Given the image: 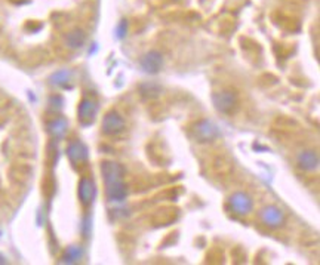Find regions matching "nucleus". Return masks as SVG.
Here are the masks:
<instances>
[{"instance_id": "nucleus-1", "label": "nucleus", "mask_w": 320, "mask_h": 265, "mask_svg": "<svg viewBox=\"0 0 320 265\" xmlns=\"http://www.w3.org/2000/svg\"><path fill=\"white\" fill-rule=\"evenodd\" d=\"M101 174L108 200L116 203L123 202L128 196V190L123 182V168L116 162H104L101 164Z\"/></svg>"}, {"instance_id": "nucleus-16", "label": "nucleus", "mask_w": 320, "mask_h": 265, "mask_svg": "<svg viewBox=\"0 0 320 265\" xmlns=\"http://www.w3.org/2000/svg\"><path fill=\"white\" fill-rule=\"evenodd\" d=\"M141 94L144 96H148V98H156L159 94H160V88L156 84V83H144L141 84Z\"/></svg>"}, {"instance_id": "nucleus-14", "label": "nucleus", "mask_w": 320, "mask_h": 265, "mask_svg": "<svg viewBox=\"0 0 320 265\" xmlns=\"http://www.w3.org/2000/svg\"><path fill=\"white\" fill-rule=\"evenodd\" d=\"M83 256V250L80 246H70L67 248V250L64 252V256L61 260L63 264H76L82 260Z\"/></svg>"}, {"instance_id": "nucleus-2", "label": "nucleus", "mask_w": 320, "mask_h": 265, "mask_svg": "<svg viewBox=\"0 0 320 265\" xmlns=\"http://www.w3.org/2000/svg\"><path fill=\"white\" fill-rule=\"evenodd\" d=\"M219 135V129L211 120H200L194 126V138L199 142H208L212 141Z\"/></svg>"}, {"instance_id": "nucleus-13", "label": "nucleus", "mask_w": 320, "mask_h": 265, "mask_svg": "<svg viewBox=\"0 0 320 265\" xmlns=\"http://www.w3.org/2000/svg\"><path fill=\"white\" fill-rule=\"evenodd\" d=\"M85 42H86V34L83 30H79V28L73 30L66 38V43L70 49H80L85 44Z\"/></svg>"}, {"instance_id": "nucleus-11", "label": "nucleus", "mask_w": 320, "mask_h": 265, "mask_svg": "<svg viewBox=\"0 0 320 265\" xmlns=\"http://www.w3.org/2000/svg\"><path fill=\"white\" fill-rule=\"evenodd\" d=\"M298 163L304 170H316L319 168V157L314 152H302L298 156Z\"/></svg>"}, {"instance_id": "nucleus-19", "label": "nucleus", "mask_w": 320, "mask_h": 265, "mask_svg": "<svg viewBox=\"0 0 320 265\" xmlns=\"http://www.w3.org/2000/svg\"><path fill=\"white\" fill-rule=\"evenodd\" d=\"M2 264H6V260H5V256H3V255L0 254V265H2Z\"/></svg>"}, {"instance_id": "nucleus-8", "label": "nucleus", "mask_w": 320, "mask_h": 265, "mask_svg": "<svg viewBox=\"0 0 320 265\" xmlns=\"http://www.w3.org/2000/svg\"><path fill=\"white\" fill-rule=\"evenodd\" d=\"M230 206L234 210V214L237 215H248L252 210V198L249 197L246 192H234L230 197Z\"/></svg>"}, {"instance_id": "nucleus-15", "label": "nucleus", "mask_w": 320, "mask_h": 265, "mask_svg": "<svg viewBox=\"0 0 320 265\" xmlns=\"http://www.w3.org/2000/svg\"><path fill=\"white\" fill-rule=\"evenodd\" d=\"M71 73L69 70H60L51 76V83L55 86H66L70 82Z\"/></svg>"}, {"instance_id": "nucleus-17", "label": "nucleus", "mask_w": 320, "mask_h": 265, "mask_svg": "<svg viewBox=\"0 0 320 265\" xmlns=\"http://www.w3.org/2000/svg\"><path fill=\"white\" fill-rule=\"evenodd\" d=\"M126 28H128V24H126V21H122V22L117 26V30H116L117 38H123L125 36H126Z\"/></svg>"}, {"instance_id": "nucleus-18", "label": "nucleus", "mask_w": 320, "mask_h": 265, "mask_svg": "<svg viewBox=\"0 0 320 265\" xmlns=\"http://www.w3.org/2000/svg\"><path fill=\"white\" fill-rule=\"evenodd\" d=\"M51 104H54L55 110H60L63 107V98L61 96H52L51 98Z\"/></svg>"}, {"instance_id": "nucleus-7", "label": "nucleus", "mask_w": 320, "mask_h": 265, "mask_svg": "<svg viewBox=\"0 0 320 265\" xmlns=\"http://www.w3.org/2000/svg\"><path fill=\"white\" fill-rule=\"evenodd\" d=\"M79 120L83 126H89L94 123L97 113H98V106L92 100H83L79 106Z\"/></svg>"}, {"instance_id": "nucleus-4", "label": "nucleus", "mask_w": 320, "mask_h": 265, "mask_svg": "<svg viewBox=\"0 0 320 265\" xmlns=\"http://www.w3.org/2000/svg\"><path fill=\"white\" fill-rule=\"evenodd\" d=\"M125 129V120L117 112H108L103 118V132L106 135H117Z\"/></svg>"}, {"instance_id": "nucleus-12", "label": "nucleus", "mask_w": 320, "mask_h": 265, "mask_svg": "<svg viewBox=\"0 0 320 265\" xmlns=\"http://www.w3.org/2000/svg\"><path fill=\"white\" fill-rule=\"evenodd\" d=\"M67 128H69V123L64 117H58L55 120H52L49 124H48V129H49V134L54 136V138H64V135L67 134Z\"/></svg>"}, {"instance_id": "nucleus-10", "label": "nucleus", "mask_w": 320, "mask_h": 265, "mask_svg": "<svg viewBox=\"0 0 320 265\" xmlns=\"http://www.w3.org/2000/svg\"><path fill=\"white\" fill-rule=\"evenodd\" d=\"M67 156L73 164H80L88 160L89 152H88V147L82 141H73L67 147Z\"/></svg>"}, {"instance_id": "nucleus-6", "label": "nucleus", "mask_w": 320, "mask_h": 265, "mask_svg": "<svg viewBox=\"0 0 320 265\" xmlns=\"http://www.w3.org/2000/svg\"><path fill=\"white\" fill-rule=\"evenodd\" d=\"M261 220L267 227L277 228L283 226L284 214L276 206H267L261 210Z\"/></svg>"}, {"instance_id": "nucleus-9", "label": "nucleus", "mask_w": 320, "mask_h": 265, "mask_svg": "<svg viewBox=\"0 0 320 265\" xmlns=\"http://www.w3.org/2000/svg\"><path fill=\"white\" fill-rule=\"evenodd\" d=\"M95 196H97L95 182L91 178H82L80 182H79V198H80V202L85 206L92 204V202L95 200Z\"/></svg>"}, {"instance_id": "nucleus-5", "label": "nucleus", "mask_w": 320, "mask_h": 265, "mask_svg": "<svg viewBox=\"0 0 320 265\" xmlns=\"http://www.w3.org/2000/svg\"><path fill=\"white\" fill-rule=\"evenodd\" d=\"M163 66V56L157 50H150L141 58V68L148 74H156Z\"/></svg>"}, {"instance_id": "nucleus-3", "label": "nucleus", "mask_w": 320, "mask_h": 265, "mask_svg": "<svg viewBox=\"0 0 320 265\" xmlns=\"http://www.w3.org/2000/svg\"><path fill=\"white\" fill-rule=\"evenodd\" d=\"M212 102L215 108L221 113H228L234 108V106L237 104V96L236 94L230 92V90H222V92H216L212 95Z\"/></svg>"}]
</instances>
